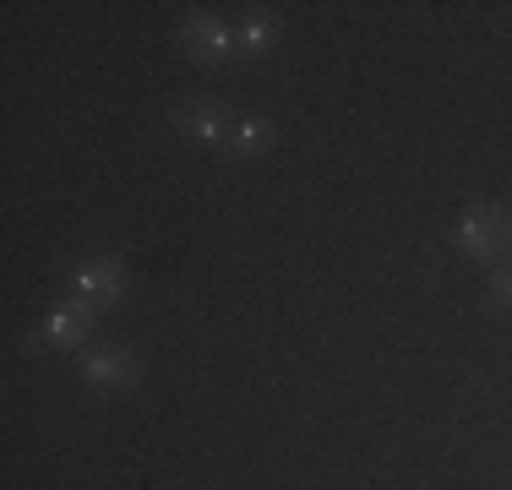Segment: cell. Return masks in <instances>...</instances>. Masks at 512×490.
<instances>
[{"mask_svg": "<svg viewBox=\"0 0 512 490\" xmlns=\"http://www.w3.org/2000/svg\"><path fill=\"white\" fill-rule=\"evenodd\" d=\"M458 245L469 256H480V262H502L512 251V218L502 207H474V213H463L458 224Z\"/></svg>", "mask_w": 512, "mask_h": 490, "instance_id": "1", "label": "cell"}, {"mask_svg": "<svg viewBox=\"0 0 512 490\" xmlns=\"http://www.w3.org/2000/svg\"><path fill=\"white\" fill-rule=\"evenodd\" d=\"M93 327V305L88 300H66L50 311V322L39 327V343H55V349H77Z\"/></svg>", "mask_w": 512, "mask_h": 490, "instance_id": "2", "label": "cell"}, {"mask_svg": "<svg viewBox=\"0 0 512 490\" xmlns=\"http://www.w3.org/2000/svg\"><path fill=\"white\" fill-rule=\"evenodd\" d=\"M71 289H77V300L104 305V300H115V294L126 289V267L120 262H82L77 273H71Z\"/></svg>", "mask_w": 512, "mask_h": 490, "instance_id": "3", "label": "cell"}, {"mask_svg": "<svg viewBox=\"0 0 512 490\" xmlns=\"http://www.w3.org/2000/svg\"><path fill=\"white\" fill-rule=\"evenodd\" d=\"M180 44L197 60H229V28L218 17H186L180 22Z\"/></svg>", "mask_w": 512, "mask_h": 490, "instance_id": "4", "label": "cell"}, {"mask_svg": "<svg viewBox=\"0 0 512 490\" xmlns=\"http://www.w3.org/2000/svg\"><path fill=\"white\" fill-rule=\"evenodd\" d=\"M82 376H88L93 387H126L131 376H137V365L120 349H99V354H82Z\"/></svg>", "mask_w": 512, "mask_h": 490, "instance_id": "5", "label": "cell"}, {"mask_svg": "<svg viewBox=\"0 0 512 490\" xmlns=\"http://www.w3.org/2000/svg\"><path fill=\"white\" fill-rule=\"evenodd\" d=\"M175 126L186 131V137H197V142H224V137H229V120L218 115L213 104H191V109H180Z\"/></svg>", "mask_w": 512, "mask_h": 490, "instance_id": "6", "label": "cell"}, {"mask_svg": "<svg viewBox=\"0 0 512 490\" xmlns=\"http://www.w3.org/2000/svg\"><path fill=\"white\" fill-rule=\"evenodd\" d=\"M224 142L235 147L240 158H246V153H262V147H273V126H267V120H235Z\"/></svg>", "mask_w": 512, "mask_h": 490, "instance_id": "7", "label": "cell"}, {"mask_svg": "<svg viewBox=\"0 0 512 490\" xmlns=\"http://www.w3.org/2000/svg\"><path fill=\"white\" fill-rule=\"evenodd\" d=\"M273 39H278V22L273 17H251L246 28H240V49H246V55H262Z\"/></svg>", "mask_w": 512, "mask_h": 490, "instance_id": "8", "label": "cell"}, {"mask_svg": "<svg viewBox=\"0 0 512 490\" xmlns=\"http://www.w3.org/2000/svg\"><path fill=\"white\" fill-rule=\"evenodd\" d=\"M491 300H496V305H512V267L491 273Z\"/></svg>", "mask_w": 512, "mask_h": 490, "instance_id": "9", "label": "cell"}]
</instances>
